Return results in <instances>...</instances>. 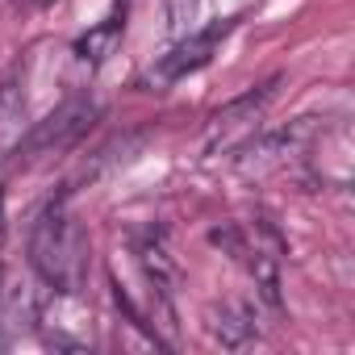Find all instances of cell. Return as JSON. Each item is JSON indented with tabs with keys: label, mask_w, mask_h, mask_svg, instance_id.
<instances>
[{
	"label": "cell",
	"mask_w": 355,
	"mask_h": 355,
	"mask_svg": "<svg viewBox=\"0 0 355 355\" xmlns=\"http://www.w3.org/2000/svg\"><path fill=\"white\" fill-rule=\"evenodd\" d=\"M30 263L51 288H71L80 293L84 272H88V239L67 205L42 209L30 234Z\"/></svg>",
	"instance_id": "6da1fadb"
},
{
	"label": "cell",
	"mask_w": 355,
	"mask_h": 355,
	"mask_svg": "<svg viewBox=\"0 0 355 355\" xmlns=\"http://www.w3.org/2000/svg\"><path fill=\"white\" fill-rule=\"evenodd\" d=\"M38 330L59 351H88L92 347V313L80 293L51 288V297L38 305Z\"/></svg>",
	"instance_id": "7a4b0ae2"
},
{
	"label": "cell",
	"mask_w": 355,
	"mask_h": 355,
	"mask_svg": "<svg viewBox=\"0 0 355 355\" xmlns=\"http://www.w3.org/2000/svg\"><path fill=\"white\" fill-rule=\"evenodd\" d=\"M96 113H101V105L96 101H88V96H76V101H63L55 113H46L34 130H26V138H21V150L26 155H55V150H67V146H76L84 134H88V125L96 121Z\"/></svg>",
	"instance_id": "3957f363"
},
{
	"label": "cell",
	"mask_w": 355,
	"mask_h": 355,
	"mask_svg": "<svg viewBox=\"0 0 355 355\" xmlns=\"http://www.w3.org/2000/svg\"><path fill=\"white\" fill-rule=\"evenodd\" d=\"M272 96H276V80L263 84V88H255V92H247V96H239V101H230V105H222V109L209 117L205 146H209L214 155H218V150H234V146H243V142L255 134V125H259L263 109L272 105Z\"/></svg>",
	"instance_id": "277c9868"
},
{
	"label": "cell",
	"mask_w": 355,
	"mask_h": 355,
	"mask_svg": "<svg viewBox=\"0 0 355 355\" xmlns=\"http://www.w3.org/2000/svg\"><path fill=\"white\" fill-rule=\"evenodd\" d=\"M234 21H239V17H222V21L205 26V30H189L180 42L171 46V55L159 59V67H150V80H155V84H175V80L201 71V67L214 59L218 42H226V34L234 30Z\"/></svg>",
	"instance_id": "5b68a950"
},
{
	"label": "cell",
	"mask_w": 355,
	"mask_h": 355,
	"mask_svg": "<svg viewBox=\"0 0 355 355\" xmlns=\"http://www.w3.org/2000/svg\"><path fill=\"white\" fill-rule=\"evenodd\" d=\"M309 134H313V125H309V117H301V121H293V125H284V130H276V134L247 138V142L239 146V167H243L247 175H263V171L288 163L297 150H305Z\"/></svg>",
	"instance_id": "8992f818"
},
{
	"label": "cell",
	"mask_w": 355,
	"mask_h": 355,
	"mask_svg": "<svg viewBox=\"0 0 355 355\" xmlns=\"http://www.w3.org/2000/svg\"><path fill=\"white\" fill-rule=\"evenodd\" d=\"M26 130H30V101H26V84L17 71L13 80L0 84V155L17 150Z\"/></svg>",
	"instance_id": "52a82bcc"
},
{
	"label": "cell",
	"mask_w": 355,
	"mask_h": 355,
	"mask_svg": "<svg viewBox=\"0 0 355 355\" xmlns=\"http://www.w3.org/2000/svg\"><path fill=\"white\" fill-rule=\"evenodd\" d=\"M121 34H125V17H121V13H109L105 21H96L88 34L76 38V59L88 63V67L105 63V59L113 55V46L121 42Z\"/></svg>",
	"instance_id": "ba28073f"
},
{
	"label": "cell",
	"mask_w": 355,
	"mask_h": 355,
	"mask_svg": "<svg viewBox=\"0 0 355 355\" xmlns=\"http://www.w3.org/2000/svg\"><path fill=\"white\" fill-rule=\"evenodd\" d=\"M209 322V334L222 343V347H247L251 338H255V322H251V313L243 309V305H214L209 313H205Z\"/></svg>",
	"instance_id": "9c48e42d"
},
{
	"label": "cell",
	"mask_w": 355,
	"mask_h": 355,
	"mask_svg": "<svg viewBox=\"0 0 355 355\" xmlns=\"http://www.w3.org/2000/svg\"><path fill=\"white\" fill-rule=\"evenodd\" d=\"M197 9H201V0H167V30L175 38H184L197 21Z\"/></svg>",
	"instance_id": "30bf717a"
},
{
	"label": "cell",
	"mask_w": 355,
	"mask_h": 355,
	"mask_svg": "<svg viewBox=\"0 0 355 355\" xmlns=\"http://www.w3.org/2000/svg\"><path fill=\"white\" fill-rule=\"evenodd\" d=\"M5 230H9V218H5V197H0V247H5Z\"/></svg>",
	"instance_id": "8fae6325"
},
{
	"label": "cell",
	"mask_w": 355,
	"mask_h": 355,
	"mask_svg": "<svg viewBox=\"0 0 355 355\" xmlns=\"http://www.w3.org/2000/svg\"><path fill=\"white\" fill-rule=\"evenodd\" d=\"M0 347H5V338H0Z\"/></svg>",
	"instance_id": "7c38bea8"
}]
</instances>
